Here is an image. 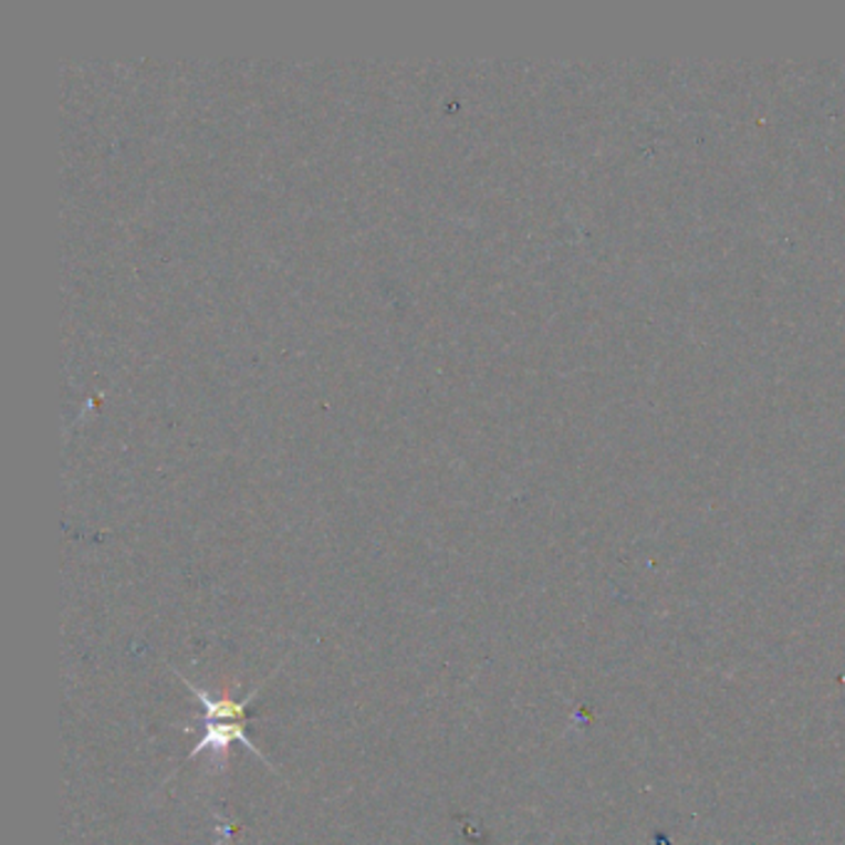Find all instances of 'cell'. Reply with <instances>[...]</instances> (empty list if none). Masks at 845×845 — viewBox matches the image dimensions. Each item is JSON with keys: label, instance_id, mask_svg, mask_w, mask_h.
<instances>
[{"label": "cell", "instance_id": "1", "mask_svg": "<svg viewBox=\"0 0 845 845\" xmlns=\"http://www.w3.org/2000/svg\"><path fill=\"white\" fill-rule=\"evenodd\" d=\"M246 727L249 724H241V721H206V731L204 737L199 739V744L194 747V751L189 754V759L199 757L201 751H211L213 754V761H219V766L226 764V757H229V749L231 744H243L249 751H253L255 757H259L263 764L271 766V761H268L261 749L251 744L249 734H246ZM273 769V766H271Z\"/></svg>", "mask_w": 845, "mask_h": 845}, {"label": "cell", "instance_id": "2", "mask_svg": "<svg viewBox=\"0 0 845 845\" xmlns=\"http://www.w3.org/2000/svg\"><path fill=\"white\" fill-rule=\"evenodd\" d=\"M281 667H283V663L278 665L271 675H268V679H271L273 675H278V669H281ZM174 672H177V669H174ZM177 677L184 679V685L189 687V692L201 702L204 712H206V717H204L206 721H241V724H249V705L253 702L255 695H259L261 689H263V685L268 682V679H265V682H261L259 687L251 689V692L246 695V699H241V702H239V699H233L229 692H226L219 699H213L209 692H204V689H199L194 682H189V679L184 677L181 672H177Z\"/></svg>", "mask_w": 845, "mask_h": 845}]
</instances>
